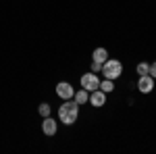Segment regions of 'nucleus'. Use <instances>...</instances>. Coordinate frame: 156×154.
<instances>
[{
    "label": "nucleus",
    "mask_w": 156,
    "mask_h": 154,
    "mask_svg": "<svg viewBox=\"0 0 156 154\" xmlns=\"http://www.w3.org/2000/svg\"><path fill=\"white\" fill-rule=\"evenodd\" d=\"M77 115H79V104L75 100H65V104L58 106V117L65 125H73L77 121Z\"/></svg>",
    "instance_id": "f257e3e1"
},
{
    "label": "nucleus",
    "mask_w": 156,
    "mask_h": 154,
    "mask_svg": "<svg viewBox=\"0 0 156 154\" xmlns=\"http://www.w3.org/2000/svg\"><path fill=\"white\" fill-rule=\"evenodd\" d=\"M121 73H123V65L115 59H108L104 65H102V75L106 79H119Z\"/></svg>",
    "instance_id": "f03ea898"
},
{
    "label": "nucleus",
    "mask_w": 156,
    "mask_h": 154,
    "mask_svg": "<svg viewBox=\"0 0 156 154\" xmlns=\"http://www.w3.org/2000/svg\"><path fill=\"white\" fill-rule=\"evenodd\" d=\"M81 88L87 90V92H94V90H100V79H98L94 73H85L81 77Z\"/></svg>",
    "instance_id": "7ed1b4c3"
},
{
    "label": "nucleus",
    "mask_w": 156,
    "mask_h": 154,
    "mask_svg": "<svg viewBox=\"0 0 156 154\" xmlns=\"http://www.w3.org/2000/svg\"><path fill=\"white\" fill-rule=\"evenodd\" d=\"M137 90H140L142 94H150V92L154 90V77H152V75H140Z\"/></svg>",
    "instance_id": "20e7f679"
},
{
    "label": "nucleus",
    "mask_w": 156,
    "mask_h": 154,
    "mask_svg": "<svg viewBox=\"0 0 156 154\" xmlns=\"http://www.w3.org/2000/svg\"><path fill=\"white\" fill-rule=\"evenodd\" d=\"M56 94L62 98V100H71L73 96H75V90L71 88V83L67 81H60L58 85H56Z\"/></svg>",
    "instance_id": "39448f33"
},
{
    "label": "nucleus",
    "mask_w": 156,
    "mask_h": 154,
    "mask_svg": "<svg viewBox=\"0 0 156 154\" xmlns=\"http://www.w3.org/2000/svg\"><path fill=\"white\" fill-rule=\"evenodd\" d=\"M90 102H92V106H104V102H106V94L102 92V90H94V92H90Z\"/></svg>",
    "instance_id": "423d86ee"
},
{
    "label": "nucleus",
    "mask_w": 156,
    "mask_h": 154,
    "mask_svg": "<svg viewBox=\"0 0 156 154\" xmlns=\"http://www.w3.org/2000/svg\"><path fill=\"white\" fill-rule=\"evenodd\" d=\"M42 129L46 135H54L56 133V121L52 117H44V123H42Z\"/></svg>",
    "instance_id": "0eeeda50"
},
{
    "label": "nucleus",
    "mask_w": 156,
    "mask_h": 154,
    "mask_svg": "<svg viewBox=\"0 0 156 154\" xmlns=\"http://www.w3.org/2000/svg\"><path fill=\"white\" fill-rule=\"evenodd\" d=\"M92 59L96 60V63H100V65H104V63L108 60L106 48H96V50H94V54H92Z\"/></svg>",
    "instance_id": "6e6552de"
},
{
    "label": "nucleus",
    "mask_w": 156,
    "mask_h": 154,
    "mask_svg": "<svg viewBox=\"0 0 156 154\" xmlns=\"http://www.w3.org/2000/svg\"><path fill=\"white\" fill-rule=\"evenodd\" d=\"M73 100L81 106V104H85L87 100H90V94H87V90H79V92H75V96H73Z\"/></svg>",
    "instance_id": "1a4fd4ad"
},
{
    "label": "nucleus",
    "mask_w": 156,
    "mask_h": 154,
    "mask_svg": "<svg viewBox=\"0 0 156 154\" xmlns=\"http://www.w3.org/2000/svg\"><path fill=\"white\" fill-rule=\"evenodd\" d=\"M100 90H102L104 94H108V92H112V90H115V85H112V79H104V81L100 83Z\"/></svg>",
    "instance_id": "9d476101"
},
{
    "label": "nucleus",
    "mask_w": 156,
    "mask_h": 154,
    "mask_svg": "<svg viewBox=\"0 0 156 154\" xmlns=\"http://www.w3.org/2000/svg\"><path fill=\"white\" fill-rule=\"evenodd\" d=\"M137 73L140 75H150V65L148 63H140L137 65Z\"/></svg>",
    "instance_id": "9b49d317"
},
{
    "label": "nucleus",
    "mask_w": 156,
    "mask_h": 154,
    "mask_svg": "<svg viewBox=\"0 0 156 154\" xmlns=\"http://www.w3.org/2000/svg\"><path fill=\"white\" fill-rule=\"evenodd\" d=\"M40 115L42 117H50V104H46V102L40 104Z\"/></svg>",
    "instance_id": "f8f14e48"
},
{
    "label": "nucleus",
    "mask_w": 156,
    "mask_h": 154,
    "mask_svg": "<svg viewBox=\"0 0 156 154\" xmlns=\"http://www.w3.org/2000/svg\"><path fill=\"white\" fill-rule=\"evenodd\" d=\"M150 75L156 79V63H152V65H150Z\"/></svg>",
    "instance_id": "ddd939ff"
},
{
    "label": "nucleus",
    "mask_w": 156,
    "mask_h": 154,
    "mask_svg": "<svg viewBox=\"0 0 156 154\" xmlns=\"http://www.w3.org/2000/svg\"><path fill=\"white\" fill-rule=\"evenodd\" d=\"M92 69H94V71H102V65H100V63H96V60H94V63H92Z\"/></svg>",
    "instance_id": "4468645a"
}]
</instances>
